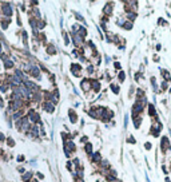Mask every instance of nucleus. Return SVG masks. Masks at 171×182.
Listing matches in <instances>:
<instances>
[{
    "label": "nucleus",
    "instance_id": "39448f33",
    "mask_svg": "<svg viewBox=\"0 0 171 182\" xmlns=\"http://www.w3.org/2000/svg\"><path fill=\"white\" fill-rule=\"evenodd\" d=\"M170 91H171V90H170Z\"/></svg>",
    "mask_w": 171,
    "mask_h": 182
},
{
    "label": "nucleus",
    "instance_id": "f257e3e1",
    "mask_svg": "<svg viewBox=\"0 0 171 182\" xmlns=\"http://www.w3.org/2000/svg\"><path fill=\"white\" fill-rule=\"evenodd\" d=\"M162 75H163V78L164 79H167V80H170V74L166 71V70H162Z\"/></svg>",
    "mask_w": 171,
    "mask_h": 182
},
{
    "label": "nucleus",
    "instance_id": "7ed1b4c3",
    "mask_svg": "<svg viewBox=\"0 0 171 182\" xmlns=\"http://www.w3.org/2000/svg\"><path fill=\"white\" fill-rule=\"evenodd\" d=\"M162 88H163V90L167 88V82H163V83H162Z\"/></svg>",
    "mask_w": 171,
    "mask_h": 182
},
{
    "label": "nucleus",
    "instance_id": "f03ea898",
    "mask_svg": "<svg viewBox=\"0 0 171 182\" xmlns=\"http://www.w3.org/2000/svg\"><path fill=\"white\" fill-rule=\"evenodd\" d=\"M150 115H155V109H154V106L153 104H150Z\"/></svg>",
    "mask_w": 171,
    "mask_h": 182
},
{
    "label": "nucleus",
    "instance_id": "20e7f679",
    "mask_svg": "<svg viewBox=\"0 0 171 182\" xmlns=\"http://www.w3.org/2000/svg\"><path fill=\"white\" fill-rule=\"evenodd\" d=\"M146 149H147V150L151 149V143H146Z\"/></svg>",
    "mask_w": 171,
    "mask_h": 182
}]
</instances>
